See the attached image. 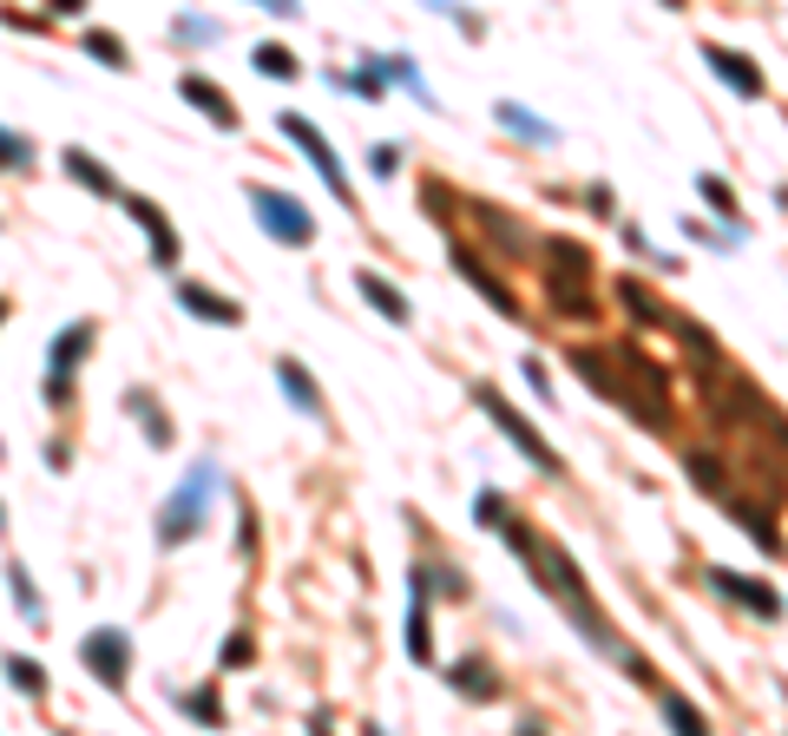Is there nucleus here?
I'll use <instances>...</instances> for the list:
<instances>
[{"label":"nucleus","instance_id":"a878e982","mask_svg":"<svg viewBox=\"0 0 788 736\" xmlns=\"http://www.w3.org/2000/svg\"><path fill=\"white\" fill-rule=\"evenodd\" d=\"M7 684H13L20 697H47V670H40L33 658H20V652L7 658Z\"/></svg>","mask_w":788,"mask_h":736},{"label":"nucleus","instance_id":"b1692460","mask_svg":"<svg viewBox=\"0 0 788 736\" xmlns=\"http://www.w3.org/2000/svg\"><path fill=\"white\" fill-rule=\"evenodd\" d=\"M473 218H480V230H487L493 243H506V257H526V230H519V223L506 218V211H487V205H480Z\"/></svg>","mask_w":788,"mask_h":736},{"label":"nucleus","instance_id":"20e7f679","mask_svg":"<svg viewBox=\"0 0 788 736\" xmlns=\"http://www.w3.org/2000/svg\"><path fill=\"white\" fill-rule=\"evenodd\" d=\"M277 132H283L289 146H302V158L316 165V178H322V185H329V191L342 198V211H356V185H349V171H342L336 146H329V139H322V132H316V126H309L302 112H277Z\"/></svg>","mask_w":788,"mask_h":736},{"label":"nucleus","instance_id":"4468645a","mask_svg":"<svg viewBox=\"0 0 788 736\" xmlns=\"http://www.w3.org/2000/svg\"><path fill=\"white\" fill-rule=\"evenodd\" d=\"M277 388H283L289 401H296V415L322 421V388H316V375L296 362V356H283V362H277Z\"/></svg>","mask_w":788,"mask_h":736},{"label":"nucleus","instance_id":"a19ab883","mask_svg":"<svg viewBox=\"0 0 788 736\" xmlns=\"http://www.w3.org/2000/svg\"><path fill=\"white\" fill-rule=\"evenodd\" d=\"M250 7H263V13H277V20H296V13H302V0H250Z\"/></svg>","mask_w":788,"mask_h":736},{"label":"nucleus","instance_id":"6e6552de","mask_svg":"<svg viewBox=\"0 0 788 736\" xmlns=\"http://www.w3.org/2000/svg\"><path fill=\"white\" fill-rule=\"evenodd\" d=\"M704 67L736 92V99H762L769 92V79H762V67L756 60H742V53H729V47H704Z\"/></svg>","mask_w":788,"mask_h":736},{"label":"nucleus","instance_id":"c85d7f7f","mask_svg":"<svg viewBox=\"0 0 788 736\" xmlns=\"http://www.w3.org/2000/svg\"><path fill=\"white\" fill-rule=\"evenodd\" d=\"M329 86H336V92H356V99H381V73H375V67H361V73L329 67Z\"/></svg>","mask_w":788,"mask_h":736},{"label":"nucleus","instance_id":"7c9ffc66","mask_svg":"<svg viewBox=\"0 0 788 736\" xmlns=\"http://www.w3.org/2000/svg\"><path fill=\"white\" fill-rule=\"evenodd\" d=\"M657 704H664V717H670V724H677L684 736H697V730H704V710H697V704H684L677 690H657Z\"/></svg>","mask_w":788,"mask_h":736},{"label":"nucleus","instance_id":"72a5a7b5","mask_svg":"<svg viewBox=\"0 0 788 736\" xmlns=\"http://www.w3.org/2000/svg\"><path fill=\"white\" fill-rule=\"evenodd\" d=\"M736 519H742V533L762 546V553H782V539H776V526H769V514H756V507H736Z\"/></svg>","mask_w":788,"mask_h":736},{"label":"nucleus","instance_id":"423d86ee","mask_svg":"<svg viewBox=\"0 0 788 736\" xmlns=\"http://www.w3.org/2000/svg\"><path fill=\"white\" fill-rule=\"evenodd\" d=\"M86 349H92V322H67V329L53 336V349H47V401H53V408L72 401V368L86 362Z\"/></svg>","mask_w":788,"mask_h":736},{"label":"nucleus","instance_id":"412c9836","mask_svg":"<svg viewBox=\"0 0 788 736\" xmlns=\"http://www.w3.org/2000/svg\"><path fill=\"white\" fill-rule=\"evenodd\" d=\"M126 408L139 415L144 441H151V447H171V421H164V408H158V395H151V388H126Z\"/></svg>","mask_w":788,"mask_h":736},{"label":"nucleus","instance_id":"ea45409f","mask_svg":"<svg viewBox=\"0 0 788 736\" xmlns=\"http://www.w3.org/2000/svg\"><path fill=\"white\" fill-rule=\"evenodd\" d=\"M178 40H217V27L198 20V13H178Z\"/></svg>","mask_w":788,"mask_h":736},{"label":"nucleus","instance_id":"c03bdc74","mask_svg":"<svg viewBox=\"0 0 788 736\" xmlns=\"http://www.w3.org/2000/svg\"><path fill=\"white\" fill-rule=\"evenodd\" d=\"M0 322H7V302H0Z\"/></svg>","mask_w":788,"mask_h":736},{"label":"nucleus","instance_id":"58836bf2","mask_svg":"<svg viewBox=\"0 0 788 736\" xmlns=\"http://www.w3.org/2000/svg\"><path fill=\"white\" fill-rule=\"evenodd\" d=\"M585 211H591V218H611V211H618L611 185H591V191H585Z\"/></svg>","mask_w":788,"mask_h":736},{"label":"nucleus","instance_id":"9b49d317","mask_svg":"<svg viewBox=\"0 0 788 736\" xmlns=\"http://www.w3.org/2000/svg\"><path fill=\"white\" fill-rule=\"evenodd\" d=\"M178 99H184V106H198V112H205L211 126H223V132H237V106L223 99V86H217V79H205V73H184V79H178Z\"/></svg>","mask_w":788,"mask_h":736},{"label":"nucleus","instance_id":"6ab92c4d","mask_svg":"<svg viewBox=\"0 0 788 736\" xmlns=\"http://www.w3.org/2000/svg\"><path fill=\"white\" fill-rule=\"evenodd\" d=\"M447 684H453L460 697H473V704L500 697V684H493V670H487V658H460V664H447Z\"/></svg>","mask_w":788,"mask_h":736},{"label":"nucleus","instance_id":"7ed1b4c3","mask_svg":"<svg viewBox=\"0 0 788 736\" xmlns=\"http://www.w3.org/2000/svg\"><path fill=\"white\" fill-rule=\"evenodd\" d=\"M211 487H217V467H211V460H198V467H191V480H184V487L164 500V514H158V546H178V539H191V533L205 526Z\"/></svg>","mask_w":788,"mask_h":736},{"label":"nucleus","instance_id":"e433bc0d","mask_svg":"<svg viewBox=\"0 0 788 736\" xmlns=\"http://www.w3.org/2000/svg\"><path fill=\"white\" fill-rule=\"evenodd\" d=\"M519 368H526L532 395H539V401H552V375H546V362H539V356H519Z\"/></svg>","mask_w":788,"mask_h":736},{"label":"nucleus","instance_id":"0eeeda50","mask_svg":"<svg viewBox=\"0 0 788 736\" xmlns=\"http://www.w3.org/2000/svg\"><path fill=\"white\" fill-rule=\"evenodd\" d=\"M79 658L92 664V677H99L106 690H126V670H132V638H126L119 625H99V631H86V638H79Z\"/></svg>","mask_w":788,"mask_h":736},{"label":"nucleus","instance_id":"2eb2a0df","mask_svg":"<svg viewBox=\"0 0 788 736\" xmlns=\"http://www.w3.org/2000/svg\"><path fill=\"white\" fill-rule=\"evenodd\" d=\"M611 290H618V302H625V309H631L638 322H650V329H670V316H677V309H670L664 296H650L645 284H638V277H618Z\"/></svg>","mask_w":788,"mask_h":736},{"label":"nucleus","instance_id":"a18cd8bd","mask_svg":"<svg viewBox=\"0 0 788 736\" xmlns=\"http://www.w3.org/2000/svg\"><path fill=\"white\" fill-rule=\"evenodd\" d=\"M0 526H7V514H0Z\"/></svg>","mask_w":788,"mask_h":736},{"label":"nucleus","instance_id":"f704fd0d","mask_svg":"<svg viewBox=\"0 0 788 736\" xmlns=\"http://www.w3.org/2000/svg\"><path fill=\"white\" fill-rule=\"evenodd\" d=\"M421 7H433V13H447V20H453L460 33H480V27H487V20H480L473 7H460V0H421Z\"/></svg>","mask_w":788,"mask_h":736},{"label":"nucleus","instance_id":"bb28decb","mask_svg":"<svg viewBox=\"0 0 788 736\" xmlns=\"http://www.w3.org/2000/svg\"><path fill=\"white\" fill-rule=\"evenodd\" d=\"M408 579H421V591H447V598H467V579H460V566H415Z\"/></svg>","mask_w":788,"mask_h":736},{"label":"nucleus","instance_id":"1a4fd4ad","mask_svg":"<svg viewBox=\"0 0 788 736\" xmlns=\"http://www.w3.org/2000/svg\"><path fill=\"white\" fill-rule=\"evenodd\" d=\"M453 263H460V277H467L473 290L487 296V302L500 309L506 322H519V316H526V309H519V296H512V284H500V277H493V270L480 263V250H453Z\"/></svg>","mask_w":788,"mask_h":736},{"label":"nucleus","instance_id":"5701e85b","mask_svg":"<svg viewBox=\"0 0 788 736\" xmlns=\"http://www.w3.org/2000/svg\"><path fill=\"white\" fill-rule=\"evenodd\" d=\"M697 191H704V205H710V211H717V218H729V230H736V237H742V205H736V191H729V185H722V178H710V171H704V178H697Z\"/></svg>","mask_w":788,"mask_h":736},{"label":"nucleus","instance_id":"393cba45","mask_svg":"<svg viewBox=\"0 0 788 736\" xmlns=\"http://www.w3.org/2000/svg\"><path fill=\"white\" fill-rule=\"evenodd\" d=\"M7 586H13V605L27 611V625H47V598H40V586L27 579V566H7Z\"/></svg>","mask_w":788,"mask_h":736},{"label":"nucleus","instance_id":"aec40b11","mask_svg":"<svg viewBox=\"0 0 788 736\" xmlns=\"http://www.w3.org/2000/svg\"><path fill=\"white\" fill-rule=\"evenodd\" d=\"M408 658H415V664L433 658V638H428V591H421V579H408Z\"/></svg>","mask_w":788,"mask_h":736},{"label":"nucleus","instance_id":"f03ea898","mask_svg":"<svg viewBox=\"0 0 788 736\" xmlns=\"http://www.w3.org/2000/svg\"><path fill=\"white\" fill-rule=\"evenodd\" d=\"M473 401H480V415H487V421H493V428H500L506 441L519 447V454H526V460H532L539 474H552V480H566V460H559V454L546 447V435H539V428H532V421H526V415H519L512 401H506V395H500V388H493V381H473Z\"/></svg>","mask_w":788,"mask_h":736},{"label":"nucleus","instance_id":"2f4dec72","mask_svg":"<svg viewBox=\"0 0 788 736\" xmlns=\"http://www.w3.org/2000/svg\"><path fill=\"white\" fill-rule=\"evenodd\" d=\"M684 467H690V480H697L704 494H722V487H729V474H722V460H717V454H690Z\"/></svg>","mask_w":788,"mask_h":736},{"label":"nucleus","instance_id":"c756f323","mask_svg":"<svg viewBox=\"0 0 788 736\" xmlns=\"http://www.w3.org/2000/svg\"><path fill=\"white\" fill-rule=\"evenodd\" d=\"M79 47H86V53H92V60H99V67H132V53H126V47H119V40H112V33H106V27H92V33H86V40H79Z\"/></svg>","mask_w":788,"mask_h":736},{"label":"nucleus","instance_id":"cd10ccee","mask_svg":"<svg viewBox=\"0 0 788 736\" xmlns=\"http://www.w3.org/2000/svg\"><path fill=\"white\" fill-rule=\"evenodd\" d=\"M250 60H257V73H263V79H296V73H302V67H296V53H289V47H270V40H263Z\"/></svg>","mask_w":788,"mask_h":736},{"label":"nucleus","instance_id":"ddd939ff","mask_svg":"<svg viewBox=\"0 0 788 736\" xmlns=\"http://www.w3.org/2000/svg\"><path fill=\"white\" fill-rule=\"evenodd\" d=\"M178 309H191L198 322H217V329H237V322H243V309H237L230 296L205 290V284H178Z\"/></svg>","mask_w":788,"mask_h":736},{"label":"nucleus","instance_id":"a211bd4d","mask_svg":"<svg viewBox=\"0 0 788 736\" xmlns=\"http://www.w3.org/2000/svg\"><path fill=\"white\" fill-rule=\"evenodd\" d=\"M368 67H375V73H381V86H388V79H401V86H408V92H415V99H421V106H440V99H433L428 92V79H421V67H415V60H408V53H375V60H368Z\"/></svg>","mask_w":788,"mask_h":736},{"label":"nucleus","instance_id":"473e14b6","mask_svg":"<svg viewBox=\"0 0 788 736\" xmlns=\"http://www.w3.org/2000/svg\"><path fill=\"white\" fill-rule=\"evenodd\" d=\"M0 171H33V139H20V132L0 126Z\"/></svg>","mask_w":788,"mask_h":736},{"label":"nucleus","instance_id":"79ce46f5","mask_svg":"<svg viewBox=\"0 0 788 736\" xmlns=\"http://www.w3.org/2000/svg\"><path fill=\"white\" fill-rule=\"evenodd\" d=\"M223 664H230V670L250 664V638H223Z\"/></svg>","mask_w":788,"mask_h":736},{"label":"nucleus","instance_id":"f3484780","mask_svg":"<svg viewBox=\"0 0 788 736\" xmlns=\"http://www.w3.org/2000/svg\"><path fill=\"white\" fill-rule=\"evenodd\" d=\"M356 290L368 296V302H375V309H381V316H388L395 329H401V322H415V309H408V296L395 290L388 277H375V270H361V277H356Z\"/></svg>","mask_w":788,"mask_h":736},{"label":"nucleus","instance_id":"c9c22d12","mask_svg":"<svg viewBox=\"0 0 788 736\" xmlns=\"http://www.w3.org/2000/svg\"><path fill=\"white\" fill-rule=\"evenodd\" d=\"M198 724H223V704H217V690H191V697H178Z\"/></svg>","mask_w":788,"mask_h":736},{"label":"nucleus","instance_id":"dca6fc26","mask_svg":"<svg viewBox=\"0 0 788 736\" xmlns=\"http://www.w3.org/2000/svg\"><path fill=\"white\" fill-rule=\"evenodd\" d=\"M493 119H500L506 132L532 139V146H559V126H552V119H539V112H526L519 99H500V106H493Z\"/></svg>","mask_w":788,"mask_h":736},{"label":"nucleus","instance_id":"9d476101","mask_svg":"<svg viewBox=\"0 0 788 736\" xmlns=\"http://www.w3.org/2000/svg\"><path fill=\"white\" fill-rule=\"evenodd\" d=\"M126 211H132V223H144V237H151V263H158V270H178V230L164 223V211H158L151 198H126Z\"/></svg>","mask_w":788,"mask_h":736},{"label":"nucleus","instance_id":"37998d69","mask_svg":"<svg viewBox=\"0 0 788 736\" xmlns=\"http://www.w3.org/2000/svg\"><path fill=\"white\" fill-rule=\"evenodd\" d=\"M53 13H86V0H47Z\"/></svg>","mask_w":788,"mask_h":736},{"label":"nucleus","instance_id":"4be33fe9","mask_svg":"<svg viewBox=\"0 0 788 736\" xmlns=\"http://www.w3.org/2000/svg\"><path fill=\"white\" fill-rule=\"evenodd\" d=\"M67 171L79 178V185H86V191H99V198H112V191H119V185H112V171H106V165H99L92 151H79V146L67 151Z\"/></svg>","mask_w":788,"mask_h":736},{"label":"nucleus","instance_id":"39448f33","mask_svg":"<svg viewBox=\"0 0 788 736\" xmlns=\"http://www.w3.org/2000/svg\"><path fill=\"white\" fill-rule=\"evenodd\" d=\"M250 218L263 223V237H277V243H316V218H309V205L296 198V191H270V185H257L250 191Z\"/></svg>","mask_w":788,"mask_h":736},{"label":"nucleus","instance_id":"4c0bfd02","mask_svg":"<svg viewBox=\"0 0 788 736\" xmlns=\"http://www.w3.org/2000/svg\"><path fill=\"white\" fill-rule=\"evenodd\" d=\"M368 165H375V178H395V171H401V146H375Z\"/></svg>","mask_w":788,"mask_h":736},{"label":"nucleus","instance_id":"f257e3e1","mask_svg":"<svg viewBox=\"0 0 788 736\" xmlns=\"http://www.w3.org/2000/svg\"><path fill=\"white\" fill-rule=\"evenodd\" d=\"M546 296H552L559 316H578V322L598 316V302H591V250L585 243H572V237L546 243Z\"/></svg>","mask_w":788,"mask_h":736},{"label":"nucleus","instance_id":"f8f14e48","mask_svg":"<svg viewBox=\"0 0 788 736\" xmlns=\"http://www.w3.org/2000/svg\"><path fill=\"white\" fill-rule=\"evenodd\" d=\"M710 586H717L722 598H736V605H749L756 618H782V598H776V591L742 579V573H729V566H710Z\"/></svg>","mask_w":788,"mask_h":736}]
</instances>
